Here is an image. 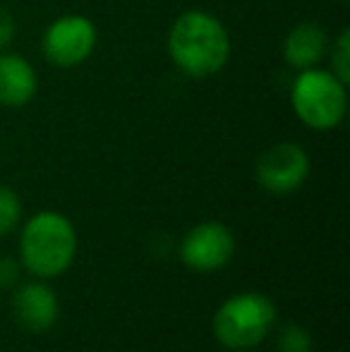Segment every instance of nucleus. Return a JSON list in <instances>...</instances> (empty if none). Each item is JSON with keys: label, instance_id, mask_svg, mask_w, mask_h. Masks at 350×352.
<instances>
[{"label": "nucleus", "instance_id": "9d476101", "mask_svg": "<svg viewBox=\"0 0 350 352\" xmlns=\"http://www.w3.org/2000/svg\"><path fill=\"white\" fill-rule=\"evenodd\" d=\"M324 53H327V34L317 24L303 22L285 36L283 58L290 67L309 70L317 63H322Z\"/></svg>", "mask_w": 350, "mask_h": 352}, {"label": "nucleus", "instance_id": "9b49d317", "mask_svg": "<svg viewBox=\"0 0 350 352\" xmlns=\"http://www.w3.org/2000/svg\"><path fill=\"white\" fill-rule=\"evenodd\" d=\"M22 218V204L19 197L10 187H0V235H8L17 228Z\"/></svg>", "mask_w": 350, "mask_h": 352}, {"label": "nucleus", "instance_id": "6e6552de", "mask_svg": "<svg viewBox=\"0 0 350 352\" xmlns=\"http://www.w3.org/2000/svg\"><path fill=\"white\" fill-rule=\"evenodd\" d=\"M12 311L19 326L41 333L48 331L58 319V297L43 283H27L12 297Z\"/></svg>", "mask_w": 350, "mask_h": 352}, {"label": "nucleus", "instance_id": "f8f14e48", "mask_svg": "<svg viewBox=\"0 0 350 352\" xmlns=\"http://www.w3.org/2000/svg\"><path fill=\"white\" fill-rule=\"evenodd\" d=\"M331 65L333 74L341 79L343 84L350 82V32H341L336 46L331 48Z\"/></svg>", "mask_w": 350, "mask_h": 352}, {"label": "nucleus", "instance_id": "0eeeda50", "mask_svg": "<svg viewBox=\"0 0 350 352\" xmlns=\"http://www.w3.org/2000/svg\"><path fill=\"white\" fill-rule=\"evenodd\" d=\"M235 252L233 232L223 223L206 221L192 228L180 247L182 261L195 271L223 269Z\"/></svg>", "mask_w": 350, "mask_h": 352}, {"label": "nucleus", "instance_id": "ddd939ff", "mask_svg": "<svg viewBox=\"0 0 350 352\" xmlns=\"http://www.w3.org/2000/svg\"><path fill=\"white\" fill-rule=\"evenodd\" d=\"M281 352H309L312 350V340L298 326H288V329L281 333Z\"/></svg>", "mask_w": 350, "mask_h": 352}, {"label": "nucleus", "instance_id": "1a4fd4ad", "mask_svg": "<svg viewBox=\"0 0 350 352\" xmlns=\"http://www.w3.org/2000/svg\"><path fill=\"white\" fill-rule=\"evenodd\" d=\"M36 94V72L24 58L14 53H0V103L24 106Z\"/></svg>", "mask_w": 350, "mask_h": 352}, {"label": "nucleus", "instance_id": "4468645a", "mask_svg": "<svg viewBox=\"0 0 350 352\" xmlns=\"http://www.w3.org/2000/svg\"><path fill=\"white\" fill-rule=\"evenodd\" d=\"M14 36V19L5 8H0V48H5Z\"/></svg>", "mask_w": 350, "mask_h": 352}, {"label": "nucleus", "instance_id": "39448f33", "mask_svg": "<svg viewBox=\"0 0 350 352\" xmlns=\"http://www.w3.org/2000/svg\"><path fill=\"white\" fill-rule=\"evenodd\" d=\"M43 53L58 67H75L91 56L96 46V27L82 14H65L51 22L43 34Z\"/></svg>", "mask_w": 350, "mask_h": 352}, {"label": "nucleus", "instance_id": "7ed1b4c3", "mask_svg": "<svg viewBox=\"0 0 350 352\" xmlns=\"http://www.w3.org/2000/svg\"><path fill=\"white\" fill-rule=\"evenodd\" d=\"M293 111L312 130H331L346 116V84L333 72L309 67L293 84Z\"/></svg>", "mask_w": 350, "mask_h": 352}, {"label": "nucleus", "instance_id": "f03ea898", "mask_svg": "<svg viewBox=\"0 0 350 352\" xmlns=\"http://www.w3.org/2000/svg\"><path fill=\"white\" fill-rule=\"evenodd\" d=\"M22 261L32 274L53 278L70 269L77 252V235L63 213L41 211L22 230Z\"/></svg>", "mask_w": 350, "mask_h": 352}, {"label": "nucleus", "instance_id": "2eb2a0df", "mask_svg": "<svg viewBox=\"0 0 350 352\" xmlns=\"http://www.w3.org/2000/svg\"><path fill=\"white\" fill-rule=\"evenodd\" d=\"M17 276V269H14L12 259H0V285H10Z\"/></svg>", "mask_w": 350, "mask_h": 352}, {"label": "nucleus", "instance_id": "f257e3e1", "mask_svg": "<svg viewBox=\"0 0 350 352\" xmlns=\"http://www.w3.org/2000/svg\"><path fill=\"white\" fill-rule=\"evenodd\" d=\"M168 51L173 63L185 74L209 77L228 63V32L214 14L192 10L180 14L171 27Z\"/></svg>", "mask_w": 350, "mask_h": 352}, {"label": "nucleus", "instance_id": "423d86ee", "mask_svg": "<svg viewBox=\"0 0 350 352\" xmlns=\"http://www.w3.org/2000/svg\"><path fill=\"white\" fill-rule=\"evenodd\" d=\"M309 173V158L298 144H276L266 148L257 161V180L266 192L288 195L295 192Z\"/></svg>", "mask_w": 350, "mask_h": 352}, {"label": "nucleus", "instance_id": "20e7f679", "mask_svg": "<svg viewBox=\"0 0 350 352\" xmlns=\"http://www.w3.org/2000/svg\"><path fill=\"white\" fill-rule=\"evenodd\" d=\"M276 319V307L262 292H243L221 305L214 316V333L228 348L262 343Z\"/></svg>", "mask_w": 350, "mask_h": 352}]
</instances>
